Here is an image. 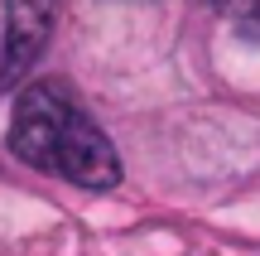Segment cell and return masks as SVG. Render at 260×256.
Wrapping results in <instances>:
<instances>
[{"label":"cell","instance_id":"obj_3","mask_svg":"<svg viewBox=\"0 0 260 256\" xmlns=\"http://www.w3.org/2000/svg\"><path fill=\"white\" fill-rule=\"evenodd\" d=\"M212 5H222V10H232V15H241V19H251V24H260V0H212Z\"/></svg>","mask_w":260,"mask_h":256},{"label":"cell","instance_id":"obj_1","mask_svg":"<svg viewBox=\"0 0 260 256\" xmlns=\"http://www.w3.org/2000/svg\"><path fill=\"white\" fill-rule=\"evenodd\" d=\"M10 150L34 169H48L77 189H111L121 184V155L106 131L87 116V106L63 82L44 77L29 82L15 102Z\"/></svg>","mask_w":260,"mask_h":256},{"label":"cell","instance_id":"obj_2","mask_svg":"<svg viewBox=\"0 0 260 256\" xmlns=\"http://www.w3.org/2000/svg\"><path fill=\"white\" fill-rule=\"evenodd\" d=\"M53 29V0H5V44H0V87H19L34 73Z\"/></svg>","mask_w":260,"mask_h":256}]
</instances>
